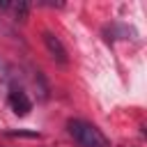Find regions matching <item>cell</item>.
Here are the masks:
<instances>
[{"label": "cell", "instance_id": "obj_1", "mask_svg": "<svg viewBox=\"0 0 147 147\" xmlns=\"http://www.w3.org/2000/svg\"><path fill=\"white\" fill-rule=\"evenodd\" d=\"M67 129H69V133L74 136V140L80 147H110L108 138L94 124H90L85 119H69L67 122Z\"/></svg>", "mask_w": 147, "mask_h": 147}, {"label": "cell", "instance_id": "obj_2", "mask_svg": "<svg viewBox=\"0 0 147 147\" xmlns=\"http://www.w3.org/2000/svg\"><path fill=\"white\" fill-rule=\"evenodd\" d=\"M41 39H44V46H46L48 55H51V57H53L57 64H62V67H64V64L69 62V55H67V48H64V44H62V41H60V39H57L53 32H48V30L41 34Z\"/></svg>", "mask_w": 147, "mask_h": 147}, {"label": "cell", "instance_id": "obj_3", "mask_svg": "<svg viewBox=\"0 0 147 147\" xmlns=\"http://www.w3.org/2000/svg\"><path fill=\"white\" fill-rule=\"evenodd\" d=\"M7 103H9V108H11L18 117H23V115H28V113L32 110V101H30V96H28L21 87H14V90L9 92Z\"/></svg>", "mask_w": 147, "mask_h": 147}, {"label": "cell", "instance_id": "obj_4", "mask_svg": "<svg viewBox=\"0 0 147 147\" xmlns=\"http://www.w3.org/2000/svg\"><path fill=\"white\" fill-rule=\"evenodd\" d=\"M0 9H11V11L16 14V18L25 21V16H28V9H30V5H28V2H0Z\"/></svg>", "mask_w": 147, "mask_h": 147}, {"label": "cell", "instance_id": "obj_5", "mask_svg": "<svg viewBox=\"0 0 147 147\" xmlns=\"http://www.w3.org/2000/svg\"><path fill=\"white\" fill-rule=\"evenodd\" d=\"M7 136H11V138H39L41 133H37V131H7Z\"/></svg>", "mask_w": 147, "mask_h": 147}, {"label": "cell", "instance_id": "obj_6", "mask_svg": "<svg viewBox=\"0 0 147 147\" xmlns=\"http://www.w3.org/2000/svg\"><path fill=\"white\" fill-rule=\"evenodd\" d=\"M0 69H2V60H0Z\"/></svg>", "mask_w": 147, "mask_h": 147}]
</instances>
